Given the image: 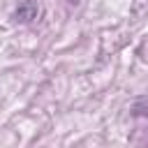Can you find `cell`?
Wrapping results in <instances>:
<instances>
[{
  "label": "cell",
  "instance_id": "cell-1",
  "mask_svg": "<svg viewBox=\"0 0 148 148\" xmlns=\"http://www.w3.org/2000/svg\"><path fill=\"white\" fill-rule=\"evenodd\" d=\"M35 16H37V5L30 2V0L23 2V5H18V9L14 12V18H16V21H23V23H25V21H32Z\"/></svg>",
  "mask_w": 148,
  "mask_h": 148
}]
</instances>
